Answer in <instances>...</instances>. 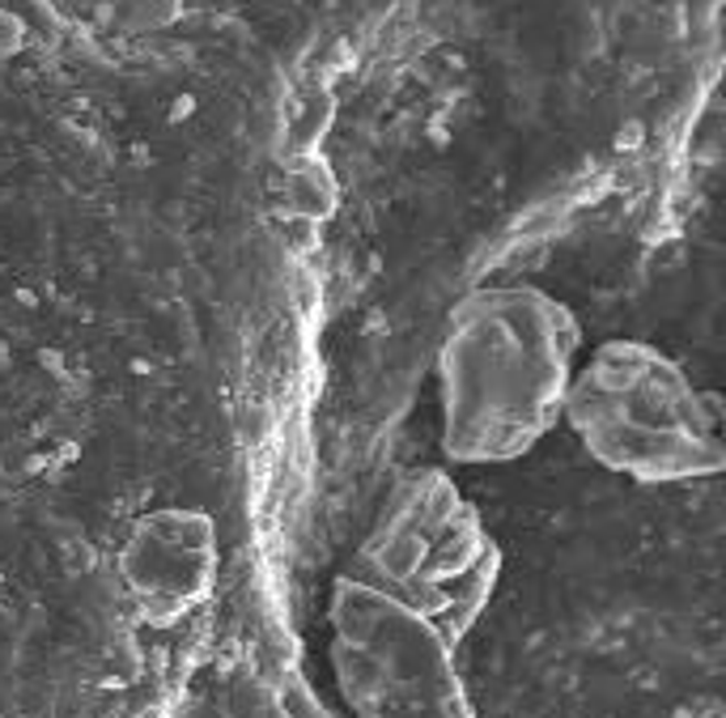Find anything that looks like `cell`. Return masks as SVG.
<instances>
[{
    "mask_svg": "<svg viewBox=\"0 0 726 718\" xmlns=\"http://www.w3.org/2000/svg\"><path fill=\"white\" fill-rule=\"evenodd\" d=\"M582 328L531 285H485L451 306L437 391L442 450L455 464H514L561 421Z\"/></svg>",
    "mask_w": 726,
    "mask_h": 718,
    "instance_id": "obj_1",
    "label": "cell"
},
{
    "mask_svg": "<svg viewBox=\"0 0 726 718\" xmlns=\"http://www.w3.org/2000/svg\"><path fill=\"white\" fill-rule=\"evenodd\" d=\"M561 421L595 464L641 485L714 477L726 468L714 395L680 361L641 340H604L574 370Z\"/></svg>",
    "mask_w": 726,
    "mask_h": 718,
    "instance_id": "obj_2",
    "label": "cell"
},
{
    "mask_svg": "<svg viewBox=\"0 0 726 718\" xmlns=\"http://www.w3.org/2000/svg\"><path fill=\"white\" fill-rule=\"evenodd\" d=\"M332 667L357 718H476L442 633L353 574L332 587Z\"/></svg>",
    "mask_w": 726,
    "mask_h": 718,
    "instance_id": "obj_3",
    "label": "cell"
},
{
    "mask_svg": "<svg viewBox=\"0 0 726 718\" xmlns=\"http://www.w3.org/2000/svg\"><path fill=\"white\" fill-rule=\"evenodd\" d=\"M119 569L149 625H171L213 591L217 527L204 510H153L132 527Z\"/></svg>",
    "mask_w": 726,
    "mask_h": 718,
    "instance_id": "obj_4",
    "label": "cell"
},
{
    "mask_svg": "<svg viewBox=\"0 0 726 718\" xmlns=\"http://www.w3.org/2000/svg\"><path fill=\"white\" fill-rule=\"evenodd\" d=\"M285 196H290L293 217H306V221H327V217L336 213L340 187H336L332 166L323 162L319 153H311V157H290Z\"/></svg>",
    "mask_w": 726,
    "mask_h": 718,
    "instance_id": "obj_5",
    "label": "cell"
},
{
    "mask_svg": "<svg viewBox=\"0 0 726 718\" xmlns=\"http://www.w3.org/2000/svg\"><path fill=\"white\" fill-rule=\"evenodd\" d=\"M332 94L327 90H311L297 107H293L290 116V132H285V150L290 157H311V153H319V141L323 132H327V123H332Z\"/></svg>",
    "mask_w": 726,
    "mask_h": 718,
    "instance_id": "obj_6",
    "label": "cell"
},
{
    "mask_svg": "<svg viewBox=\"0 0 726 718\" xmlns=\"http://www.w3.org/2000/svg\"><path fill=\"white\" fill-rule=\"evenodd\" d=\"M107 13L123 31H158L178 18V0H107Z\"/></svg>",
    "mask_w": 726,
    "mask_h": 718,
    "instance_id": "obj_7",
    "label": "cell"
},
{
    "mask_svg": "<svg viewBox=\"0 0 726 718\" xmlns=\"http://www.w3.org/2000/svg\"><path fill=\"white\" fill-rule=\"evenodd\" d=\"M285 242H290L293 255H311L319 247V221H306V217H293L285 221Z\"/></svg>",
    "mask_w": 726,
    "mask_h": 718,
    "instance_id": "obj_8",
    "label": "cell"
}]
</instances>
